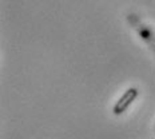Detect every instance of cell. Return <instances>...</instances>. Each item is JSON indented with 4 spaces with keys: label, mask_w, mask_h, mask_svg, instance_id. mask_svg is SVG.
<instances>
[{
    "label": "cell",
    "mask_w": 155,
    "mask_h": 139,
    "mask_svg": "<svg viewBox=\"0 0 155 139\" xmlns=\"http://www.w3.org/2000/svg\"><path fill=\"white\" fill-rule=\"evenodd\" d=\"M138 90L135 87H130L124 91V94L118 99V102L115 103L114 108H112V112L115 115H122L123 112L127 111V108L132 104V102H135V99L138 98Z\"/></svg>",
    "instance_id": "obj_2"
},
{
    "label": "cell",
    "mask_w": 155,
    "mask_h": 139,
    "mask_svg": "<svg viewBox=\"0 0 155 139\" xmlns=\"http://www.w3.org/2000/svg\"><path fill=\"white\" fill-rule=\"evenodd\" d=\"M127 20L131 24V27L139 34V36L142 38V40H144L147 43V46L151 48V51L155 54V35L153 34V31L147 27L144 23H142L140 19L138 18L135 14H128L127 15Z\"/></svg>",
    "instance_id": "obj_1"
}]
</instances>
